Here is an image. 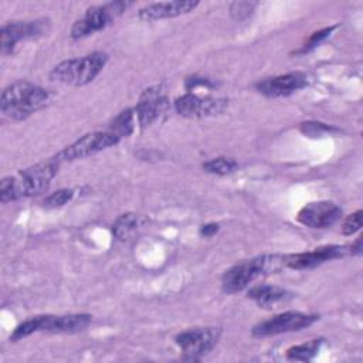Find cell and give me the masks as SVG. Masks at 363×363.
Segmentation results:
<instances>
[{
	"instance_id": "6da1fadb",
	"label": "cell",
	"mask_w": 363,
	"mask_h": 363,
	"mask_svg": "<svg viewBox=\"0 0 363 363\" xmlns=\"http://www.w3.org/2000/svg\"><path fill=\"white\" fill-rule=\"evenodd\" d=\"M60 163L52 157L35 163L16 176L3 177L0 182V200L1 203L13 201L21 197L35 196L48 189L51 180L58 172Z\"/></svg>"
},
{
	"instance_id": "7a4b0ae2",
	"label": "cell",
	"mask_w": 363,
	"mask_h": 363,
	"mask_svg": "<svg viewBox=\"0 0 363 363\" xmlns=\"http://www.w3.org/2000/svg\"><path fill=\"white\" fill-rule=\"evenodd\" d=\"M50 101L51 95L47 89L27 81H18L3 89L0 109L7 118L23 121L47 106Z\"/></svg>"
},
{
	"instance_id": "3957f363",
	"label": "cell",
	"mask_w": 363,
	"mask_h": 363,
	"mask_svg": "<svg viewBox=\"0 0 363 363\" xmlns=\"http://www.w3.org/2000/svg\"><path fill=\"white\" fill-rule=\"evenodd\" d=\"M106 61L108 55L102 51H94L81 58H69L61 61L51 69L50 79L65 85L82 86L98 77Z\"/></svg>"
},
{
	"instance_id": "277c9868",
	"label": "cell",
	"mask_w": 363,
	"mask_h": 363,
	"mask_svg": "<svg viewBox=\"0 0 363 363\" xmlns=\"http://www.w3.org/2000/svg\"><path fill=\"white\" fill-rule=\"evenodd\" d=\"M130 3L126 1H112L101 6H92L86 10L82 18L77 20L71 28V37L74 40L84 38L95 31L106 27L116 16L129 7Z\"/></svg>"
},
{
	"instance_id": "5b68a950",
	"label": "cell",
	"mask_w": 363,
	"mask_h": 363,
	"mask_svg": "<svg viewBox=\"0 0 363 363\" xmlns=\"http://www.w3.org/2000/svg\"><path fill=\"white\" fill-rule=\"evenodd\" d=\"M119 140H121V138L112 132H91V133L81 136L69 146L64 147L52 159L57 160L58 163L84 159L86 156H91L101 150H105L111 146H115Z\"/></svg>"
},
{
	"instance_id": "8992f818",
	"label": "cell",
	"mask_w": 363,
	"mask_h": 363,
	"mask_svg": "<svg viewBox=\"0 0 363 363\" xmlns=\"http://www.w3.org/2000/svg\"><path fill=\"white\" fill-rule=\"evenodd\" d=\"M267 274L265 255L242 261L228 268L221 277V286L225 294H237L245 289L258 277Z\"/></svg>"
},
{
	"instance_id": "52a82bcc",
	"label": "cell",
	"mask_w": 363,
	"mask_h": 363,
	"mask_svg": "<svg viewBox=\"0 0 363 363\" xmlns=\"http://www.w3.org/2000/svg\"><path fill=\"white\" fill-rule=\"evenodd\" d=\"M220 333L221 332L218 328H194L180 332L174 340L184 353L183 359L199 360L216 346Z\"/></svg>"
},
{
	"instance_id": "ba28073f",
	"label": "cell",
	"mask_w": 363,
	"mask_h": 363,
	"mask_svg": "<svg viewBox=\"0 0 363 363\" xmlns=\"http://www.w3.org/2000/svg\"><path fill=\"white\" fill-rule=\"evenodd\" d=\"M318 319L316 315L302 313L296 311H288L278 313L267 320H262L257 323L252 328V335L255 337H267V336H275L286 332L301 330L309 325H312Z\"/></svg>"
},
{
	"instance_id": "9c48e42d",
	"label": "cell",
	"mask_w": 363,
	"mask_h": 363,
	"mask_svg": "<svg viewBox=\"0 0 363 363\" xmlns=\"http://www.w3.org/2000/svg\"><path fill=\"white\" fill-rule=\"evenodd\" d=\"M347 252L349 247L346 245H323L312 251L284 255V265L285 268L294 269H311L326 261L342 258Z\"/></svg>"
},
{
	"instance_id": "30bf717a",
	"label": "cell",
	"mask_w": 363,
	"mask_h": 363,
	"mask_svg": "<svg viewBox=\"0 0 363 363\" xmlns=\"http://www.w3.org/2000/svg\"><path fill=\"white\" fill-rule=\"evenodd\" d=\"M227 106V101L218 98H200L187 92L174 101V109L184 118H204L221 113Z\"/></svg>"
},
{
	"instance_id": "8fae6325",
	"label": "cell",
	"mask_w": 363,
	"mask_h": 363,
	"mask_svg": "<svg viewBox=\"0 0 363 363\" xmlns=\"http://www.w3.org/2000/svg\"><path fill=\"white\" fill-rule=\"evenodd\" d=\"M342 217V210L332 201H313L305 204L296 214V220L311 228H326Z\"/></svg>"
},
{
	"instance_id": "7c38bea8",
	"label": "cell",
	"mask_w": 363,
	"mask_h": 363,
	"mask_svg": "<svg viewBox=\"0 0 363 363\" xmlns=\"http://www.w3.org/2000/svg\"><path fill=\"white\" fill-rule=\"evenodd\" d=\"M44 31L43 21H13L7 23L0 30V51L9 55L14 51L17 43L34 38Z\"/></svg>"
},
{
	"instance_id": "4fadbf2b",
	"label": "cell",
	"mask_w": 363,
	"mask_h": 363,
	"mask_svg": "<svg viewBox=\"0 0 363 363\" xmlns=\"http://www.w3.org/2000/svg\"><path fill=\"white\" fill-rule=\"evenodd\" d=\"M167 111V98L163 95L160 86H150L143 91L139 102L135 108L138 122L142 128L152 125L155 121L160 119Z\"/></svg>"
},
{
	"instance_id": "5bb4252c",
	"label": "cell",
	"mask_w": 363,
	"mask_h": 363,
	"mask_svg": "<svg viewBox=\"0 0 363 363\" xmlns=\"http://www.w3.org/2000/svg\"><path fill=\"white\" fill-rule=\"evenodd\" d=\"M308 85V78L302 72H289L284 75H277L265 78L255 84V88L265 96L277 98L291 95Z\"/></svg>"
},
{
	"instance_id": "9a60e30c",
	"label": "cell",
	"mask_w": 363,
	"mask_h": 363,
	"mask_svg": "<svg viewBox=\"0 0 363 363\" xmlns=\"http://www.w3.org/2000/svg\"><path fill=\"white\" fill-rule=\"evenodd\" d=\"M199 1L193 0H173V1H159L142 7L139 10V17L146 21L173 18L180 14H187L197 7Z\"/></svg>"
},
{
	"instance_id": "2e32d148",
	"label": "cell",
	"mask_w": 363,
	"mask_h": 363,
	"mask_svg": "<svg viewBox=\"0 0 363 363\" xmlns=\"http://www.w3.org/2000/svg\"><path fill=\"white\" fill-rule=\"evenodd\" d=\"M92 320L88 313H72L62 316L44 315L41 322V332L50 333H77L84 330Z\"/></svg>"
},
{
	"instance_id": "e0dca14e",
	"label": "cell",
	"mask_w": 363,
	"mask_h": 363,
	"mask_svg": "<svg viewBox=\"0 0 363 363\" xmlns=\"http://www.w3.org/2000/svg\"><path fill=\"white\" fill-rule=\"evenodd\" d=\"M248 298L252 299L259 308L271 309L279 306L281 303L288 302L291 294L286 289L277 285L259 284L248 291Z\"/></svg>"
},
{
	"instance_id": "ac0fdd59",
	"label": "cell",
	"mask_w": 363,
	"mask_h": 363,
	"mask_svg": "<svg viewBox=\"0 0 363 363\" xmlns=\"http://www.w3.org/2000/svg\"><path fill=\"white\" fill-rule=\"evenodd\" d=\"M146 217L136 213L121 214L112 224V234L121 241H129L146 225Z\"/></svg>"
},
{
	"instance_id": "d6986e66",
	"label": "cell",
	"mask_w": 363,
	"mask_h": 363,
	"mask_svg": "<svg viewBox=\"0 0 363 363\" xmlns=\"http://www.w3.org/2000/svg\"><path fill=\"white\" fill-rule=\"evenodd\" d=\"M322 345V339H312L309 342L292 346L286 350V357L289 360H301V362H308L313 356H316L319 347Z\"/></svg>"
},
{
	"instance_id": "ffe728a7",
	"label": "cell",
	"mask_w": 363,
	"mask_h": 363,
	"mask_svg": "<svg viewBox=\"0 0 363 363\" xmlns=\"http://www.w3.org/2000/svg\"><path fill=\"white\" fill-rule=\"evenodd\" d=\"M135 128V109L122 111L111 123V130L116 136H129Z\"/></svg>"
},
{
	"instance_id": "44dd1931",
	"label": "cell",
	"mask_w": 363,
	"mask_h": 363,
	"mask_svg": "<svg viewBox=\"0 0 363 363\" xmlns=\"http://www.w3.org/2000/svg\"><path fill=\"white\" fill-rule=\"evenodd\" d=\"M237 166H238L237 162L230 157H216V159H211V160L203 163V169L207 173L217 174V176L230 174L237 169Z\"/></svg>"
},
{
	"instance_id": "7402d4cb",
	"label": "cell",
	"mask_w": 363,
	"mask_h": 363,
	"mask_svg": "<svg viewBox=\"0 0 363 363\" xmlns=\"http://www.w3.org/2000/svg\"><path fill=\"white\" fill-rule=\"evenodd\" d=\"M41 322H43V316H33L23 320L20 325L16 326V329L10 335V340L17 342L20 339H24L33 335L34 332H41Z\"/></svg>"
},
{
	"instance_id": "603a6c76",
	"label": "cell",
	"mask_w": 363,
	"mask_h": 363,
	"mask_svg": "<svg viewBox=\"0 0 363 363\" xmlns=\"http://www.w3.org/2000/svg\"><path fill=\"white\" fill-rule=\"evenodd\" d=\"M72 197H74V190H71V189H61V190H57V191L51 193L44 200V206L50 207V208L61 207V206L67 204Z\"/></svg>"
},
{
	"instance_id": "cb8c5ba5",
	"label": "cell",
	"mask_w": 363,
	"mask_h": 363,
	"mask_svg": "<svg viewBox=\"0 0 363 363\" xmlns=\"http://www.w3.org/2000/svg\"><path fill=\"white\" fill-rule=\"evenodd\" d=\"M255 1H233L230 4V14L234 20H244L247 18L255 9Z\"/></svg>"
},
{
	"instance_id": "d4e9b609",
	"label": "cell",
	"mask_w": 363,
	"mask_h": 363,
	"mask_svg": "<svg viewBox=\"0 0 363 363\" xmlns=\"http://www.w3.org/2000/svg\"><path fill=\"white\" fill-rule=\"evenodd\" d=\"M362 223H363V211L357 210L353 214L346 217V220L343 221V225H342V233L345 235H352L360 230Z\"/></svg>"
},
{
	"instance_id": "484cf974",
	"label": "cell",
	"mask_w": 363,
	"mask_h": 363,
	"mask_svg": "<svg viewBox=\"0 0 363 363\" xmlns=\"http://www.w3.org/2000/svg\"><path fill=\"white\" fill-rule=\"evenodd\" d=\"M336 28V26H332V27H326V28H322L319 31H315L313 34H311V37L306 40V43L303 44L301 52H305V51H309L312 48H315L318 44H320L325 38H328L330 35V33Z\"/></svg>"
},
{
	"instance_id": "4316f807",
	"label": "cell",
	"mask_w": 363,
	"mask_h": 363,
	"mask_svg": "<svg viewBox=\"0 0 363 363\" xmlns=\"http://www.w3.org/2000/svg\"><path fill=\"white\" fill-rule=\"evenodd\" d=\"M301 130L309 136H320V135L332 132L335 129H332L330 126H328L325 123H319V122H305V123H301Z\"/></svg>"
},
{
	"instance_id": "83f0119b",
	"label": "cell",
	"mask_w": 363,
	"mask_h": 363,
	"mask_svg": "<svg viewBox=\"0 0 363 363\" xmlns=\"http://www.w3.org/2000/svg\"><path fill=\"white\" fill-rule=\"evenodd\" d=\"M199 86L211 88L213 84H211L208 79H206V78H196V77H193V78H187V79H186V89H187V91L196 89V88H199Z\"/></svg>"
},
{
	"instance_id": "f1b7e54d",
	"label": "cell",
	"mask_w": 363,
	"mask_h": 363,
	"mask_svg": "<svg viewBox=\"0 0 363 363\" xmlns=\"http://www.w3.org/2000/svg\"><path fill=\"white\" fill-rule=\"evenodd\" d=\"M217 231H218V224L217 223H208V224L201 225V228H200V234L204 235V237H211Z\"/></svg>"
},
{
	"instance_id": "f546056e",
	"label": "cell",
	"mask_w": 363,
	"mask_h": 363,
	"mask_svg": "<svg viewBox=\"0 0 363 363\" xmlns=\"http://www.w3.org/2000/svg\"><path fill=\"white\" fill-rule=\"evenodd\" d=\"M349 252L350 254H360L362 252V237L356 238V241L352 245H349Z\"/></svg>"
}]
</instances>
